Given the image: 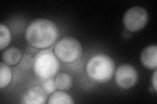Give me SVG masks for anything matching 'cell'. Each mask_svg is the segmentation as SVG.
Segmentation results:
<instances>
[{"instance_id": "obj_1", "label": "cell", "mask_w": 157, "mask_h": 104, "mask_svg": "<svg viewBox=\"0 0 157 104\" xmlns=\"http://www.w3.org/2000/svg\"><path fill=\"white\" fill-rule=\"evenodd\" d=\"M58 35L56 25L47 19L39 18L28 25L25 38L32 47L38 49L47 48L55 43Z\"/></svg>"}, {"instance_id": "obj_2", "label": "cell", "mask_w": 157, "mask_h": 104, "mask_svg": "<svg viewBox=\"0 0 157 104\" xmlns=\"http://www.w3.org/2000/svg\"><path fill=\"white\" fill-rule=\"evenodd\" d=\"M86 70L92 80L104 83L111 80L113 76L115 64L110 57L98 54L88 62Z\"/></svg>"}, {"instance_id": "obj_3", "label": "cell", "mask_w": 157, "mask_h": 104, "mask_svg": "<svg viewBox=\"0 0 157 104\" xmlns=\"http://www.w3.org/2000/svg\"><path fill=\"white\" fill-rule=\"evenodd\" d=\"M60 67L59 59L51 49L39 52L33 59V72L41 80H45L56 76Z\"/></svg>"}, {"instance_id": "obj_4", "label": "cell", "mask_w": 157, "mask_h": 104, "mask_svg": "<svg viewBox=\"0 0 157 104\" xmlns=\"http://www.w3.org/2000/svg\"><path fill=\"white\" fill-rule=\"evenodd\" d=\"M55 53L63 63H73L82 55V46L79 41L73 37H65L59 41L55 46Z\"/></svg>"}, {"instance_id": "obj_5", "label": "cell", "mask_w": 157, "mask_h": 104, "mask_svg": "<svg viewBox=\"0 0 157 104\" xmlns=\"http://www.w3.org/2000/svg\"><path fill=\"white\" fill-rule=\"evenodd\" d=\"M148 18V13L145 9L141 7H134L129 9L124 13L123 23L127 30L136 32L145 26Z\"/></svg>"}, {"instance_id": "obj_6", "label": "cell", "mask_w": 157, "mask_h": 104, "mask_svg": "<svg viewBox=\"0 0 157 104\" xmlns=\"http://www.w3.org/2000/svg\"><path fill=\"white\" fill-rule=\"evenodd\" d=\"M138 80V74L136 69L130 64H122L115 72L117 85L124 89L134 87Z\"/></svg>"}, {"instance_id": "obj_7", "label": "cell", "mask_w": 157, "mask_h": 104, "mask_svg": "<svg viewBox=\"0 0 157 104\" xmlns=\"http://www.w3.org/2000/svg\"><path fill=\"white\" fill-rule=\"evenodd\" d=\"M47 94L40 87L29 88L22 96V102L27 104H44L47 99Z\"/></svg>"}, {"instance_id": "obj_8", "label": "cell", "mask_w": 157, "mask_h": 104, "mask_svg": "<svg viewBox=\"0 0 157 104\" xmlns=\"http://www.w3.org/2000/svg\"><path fill=\"white\" fill-rule=\"evenodd\" d=\"M140 61L143 66L149 70H156L157 46L155 44L146 47L141 52Z\"/></svg>"}, {"instance_id": "obj_9", "label": "cell", "mask_w": 157, "mask_h": 104, "mask_svg": "<svg viewBox=\"0 0 157 104\" xmlns=\"http://www.w3.org/2000/svg\"><path fill=\"white\" fill-rule=\"evenodd\" d=\"M2 62L7 65H15L21 61L22 54L17 48L11 47L5 51L2 56Z\"/></svg>"}, {"instance_id": "obj_10", "label": "cell", "mask_w": 157, "mask_h": 104, "mask_svg": "<svg viewBox=\"0 0 157 104\" xmlns=\"http://www.w3.org/2000/svg\"><path fill=\"white\" fill-rule=\"evenodd\" d=\"M48 104H72L74 103L73 98L63 91H57L52 93L48 101Z\"/></svg>"}, {"instance_id": "obj_11", "label": "cell", "mask_w": 157, "mask_h": 104, "mask_svg": "<svg viewBox=\"0 0 157 104\" xmlns=\"http://www.w3.org/2000/svg\"><path fill=\"white\" fill-rule=\"evenodd\" d=\"M12 80V72L7 64H0V88L6 87Z\"/></svg>"}, {"instance_id": "obj_12", "label": "cell", "mask_w": 157, "mask_h": 104, "mask_svg": "<svg viewBox=\"0 0 157 104\" xmlns=\"http://www.w3.org/2000/svg\"><path fill=\"white\" fill-rule=\"evenodd\" d=\"M55 83L57 88L62 91L70 90L72 86L71 77L66 73H61L58 74L55 79Z\"/></svg>"}, {"instance_id": "obj_13", "label": "cell", "mask_w": 157, "mask_h": 104, "mask_svg": "<svg viewBox=\"0 0 157 104\" xmlns=\"http://www.w3.org/2000/svg\"><path fill=\"white\" fill-rule=\"evenodd\" d=\"M11 41V33L6 25L0 24V49L3 50Z\"/></svg>"}, {"instance_id": "obj_14", "label": "cell", "mask_w": 157, "mask_h": 104, "mask_svg": "<svg viewBox=\"0 0 157 104\" xmlns=\"http://www.w3.org/2000/svg\"><path fill=\"white\" fill-rule=\"evenodd\" d=\"M33 60L32 56L29 54H25L22 59L19 63V66L21 69L24 70H29L33 66Z\"/></svg>"}, {"instance_id": "obj_15", "label": "cell", "mask_w": 157, "mask_h": 104, "mask_svg": "<svg viewBox=\"0 0 157 104\" xmlns=\"http://www.w3.org/2000/svg\"><path fill=\"white\" fill-rule=\"evenodd\" d=\"M56 88L55 80L52 77L45 80V81L44 82L43 89L47 95H51L55 92Z\"/></svg>"}, {"instance_id": "obj_16", "label": "cell", "mask_w": 157, "mask_h": 104, "mask_svg": "<svg viewBox=\"0 0 157 104\" xmlns=\"http://www.w3.org/2000/svg\"><path fill=\"white\" fill-rule=\"evenodd\" d=\"M156 74H157V70H155L153 76H152V77H153V78H152V83H153V88H154V90H155V92L157 91V88H156V84H157V81H156L157 78L156 77H157V76H156Z\"/></svg>"}]
</instances>
